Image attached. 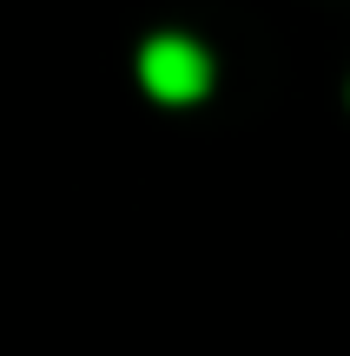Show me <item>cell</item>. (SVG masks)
<instances>
[{"mask_svg":"<svg viewBox=\"0 0 350 356\" xmlns=\"http://www.w3.org/2000/svg\"><path fill=\"white\" fill-rule=\"evenodd\" d=\"M139 79H145V92H152V99L185 106V99H205L212 60H205V47H198V40L159 33V40H145V53H139Z\"/></svg>","mask_w":350,"mask_h":356,"instance_id":"1","label":"cell"}]
</instances>
